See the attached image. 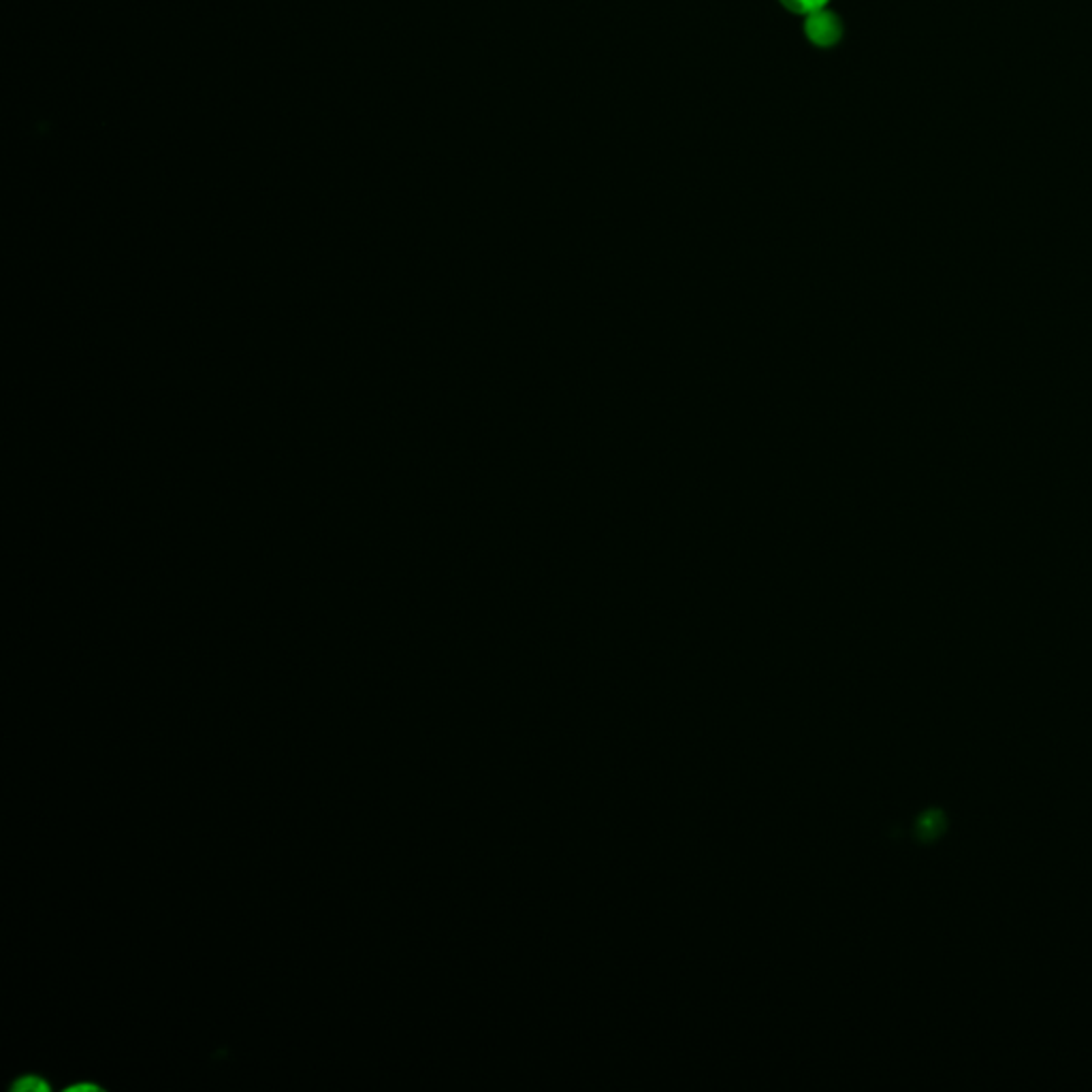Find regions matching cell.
I'll return each mask as SVG.
<instances>
[{
	"label": "cell",
	"instance_id": "obj_1",
	"mask_svg": "<svg viewBox=\"0 0 1092 1092\" xmlns=\"http://www.w3.org/2000/svg\"><path fill=\"white\" fill-rule=\"evenodd\" d=\"M804 31L807 41L818 49H835L847 39V24H843L841 15L832 9L819 17L804 20Z\"/></svg>",
	"mask_w": 1092,
	"mask_h": 1092
},
{
	"label": "cell",
	"instance_id": "obj_2",
	"mask_svg": "<svg viewBox=\"0 0 1092 1092\" xmlns=\"http://www.w3.org/2000/svg\"><path fill=\"white\" fill-rule=\"evenodd\" d=\"M950 830V818L941 807H928L916 815L911 824V838L917 845H933L941 841Z\"/></svg>",
	"mask_w": 1092,
	"mask_h": 1092
},
{
	"label": "cell",
	"instance_id": "obj_3",
	"mask_svg": "<svg viewBox=\"0 0 1092 1092\" xmlns=\"http://www.w3.org/2000/svg\"><path fill=\"white\" fill-rule=\"evenodd\" d=\"M779 3L790 11H798V13H801V11L807 9L809 13H813V17H819V15H824V11H821L824 9V4L830 3V0H779Z\"/></svg>",
	"mask_w": 1092,
	"mask_h": 1092
}]
</instances>
